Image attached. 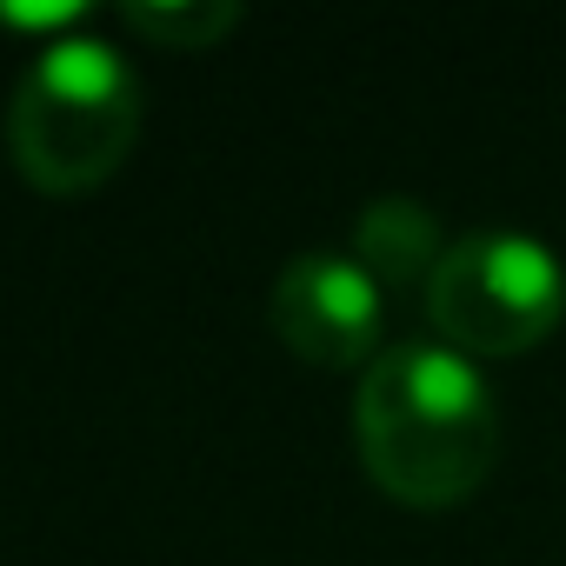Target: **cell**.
Instances as JSON below:
<instances>
[{
	"instance_id": "6",
	"label": "cell",
	"mask_w": 566,
	"mask_h": 566,
	"mask_svg": "<svg viewBox=\"0 0 566 566\" xmlns=\"http://www.w3.org/2000/svg\"><path fill=\"white\" fill-rule=\"evenodd\" d=\"M127 21H134L147 41H167V48H207V41H220V34L240 21V8H233V0H134Z\"/></svg>"
},
{
	"instance_id": "1",
	"label": "cell",
	"mask_w": 566,
	"mask_h": 566,
	"mask_svg": "<svg viewBox=\"0 0 566 566\" xmlns=\"http://www.w3.org/2000/svg\"><path fill=\"white\" fill-rule=\"evenodd\" d=\"M354 440L367 473L407 506L467 500L500 447V400L473 354L440 334L394 340L367 360L354 394Z\"/></svg>"
},
{
	"instance_id": "2",
	"label": "cell",
	"mask_w": 566,
	"mask_h": 566,
	"mask_svg": "<svg viewBox=\"0 0 566 566\" xmlns=\"http://www.w3.org/2000/svg\"><path fill=\"white\" fill-rule=\"evenodd\" d=\"M140 134V74L101 34L48 41L8 94V154L28 187H101Z\"/></svg>"
},
{
	"instance_id": "3",
	"label": "cell",
	"mask_w": 566,
	"mask_h": 566,
	"mask_svg": "<svg viewBox=\"0 0 566 566\" xmlns=\"http://www.w3.org/2000/svg\"><path fill=\"white\" fill-rule=\"evenodd\" d=\"M566 314V260L533 227H467L427 280V321L460 354H520Z\"/></svg>"
},
{
	"instance_id": "4",
	"label": "cell",
	"mask_w": 566,
	"mask_h": 566,
	"mask_svg": "<svg viewBox=\"0 0 566 566\" xmlns=\"http://www.w3.org/2000/svg\"><path fill=\"white\" fill-rule=\"evenodd\" d=\"M273 334L314 367H354L380 347L387 287L354 260V247H307L273 273Z\"/></svg>"
},
{
	"instance_id": "5",
	"label": "cell",
	"mask_w": 566,
	"mask_h": 566,
	"mask_svg": "<svg viewBox=\"0 0 566 566\" xmlns=\"http://www.w3.org/2000/svg\"><path fill=\"white\" fill-rule=\"evenodd\" d=\"M447 240H440V213L413 193H380L360 207L354 220V260L380 280V287H407V280H433Z\"/></svg>"
}]
</instances>
